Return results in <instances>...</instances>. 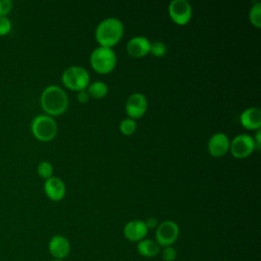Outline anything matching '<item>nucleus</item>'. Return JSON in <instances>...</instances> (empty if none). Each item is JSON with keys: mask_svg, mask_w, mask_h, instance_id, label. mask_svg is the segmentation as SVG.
<instances>
[{"mask_svg": "<svg viewBox=\"0 0 261 261\" xmlns=\"http://www.w3.org/2000/svg\"><path fill=\"white\" fill-rule=\"evenodd\" d=\"M44 191L50 200L60 201L65 196L66 188L62 179L57 176H51L45 179Z\"/></svg>", "mask_w": 261, "mask_h": 261, "instance_id": "nucleus-13", "label": "nucleus"}, {"mask_svg": "<svg viewBox=\"0 0 261 261\" xmlns=\"http://www.w3.org/2000/svg\"><path fill=\"white\" fill-rule=\"evenodd\" d=\"M116 61V54L109 47L99 46L90 55V63L93 69L99 73L110 72L115 67Z\"/></svg>", "mask_w": 261, "mask_h": 261, "instance_id": "nucleus-3", "label": "nucleus"}, {"mask_svg": "<svg viewBox=\"0 0 261 261\" xmlns=\"http://www.w3.org/2000/svg\"><path fill=\"white\" fill-rule=\"evenodd\" d=\"M249 19L254 27L261 28V3L259 1H255L250 8Z\"/></svg>", "mask_w": 261, "mask_h": 261, "instance_id": "nucleus-18", "label": "nucleus"}, {"mask_svg": "<svg viewBox=\"0 0 261 261\" xmlns=\"http://www.w3.org/2000/svg\"><path fill=\"white\" fill-rule=\"evenodd\" d=\"M253 140L255 143V149L259 150L260 146H261V130H260V128L256 129V134H255V137L253 138Z\"/></svg>", "mask_w": 261, "mask_h": 261, "instance_id": "nucleus-27", "label": "nucleus"}, {"mask_svg": "<svg viewBox=\"0 0 261 261\" xmlns=\"http://www.w3.org/2000/svg\"><path fill=\"white\" fill-rule=\"evenodd\" d=\"M229 150L236 158H246L255 150L253 137L248 134H240L229 142Z\"/></svg>", "mask_w": 261, "mask_h": 261, "instance_id": "nucleus-7", "label": "nucleus"}, {"mask_svg": "<svg viewBox=\"0 0 261 261\" xmlns=\"http://www.w3.org/2000/svg\"><path fill=\"white\" fill-rule=\"evenodd\" d=\"M229 139L224 133L212 135L208 141V151L212 157H222L229 150Z\"/></svg>", "mask_w": 261, "mask_h": 261, "instance_id": "nucleus-12", "label": "nucleus"}, {"mask_svg": "<svg viewBox=\"0 0 261 261\" xmlns=\"http://www.w3.org/2000/svg\"><path fill=\"white\" fill-rule=\"evenodd\" d=\"M37 173L39 176L47 179L53 176V166L49 161H42L37 166Z\"/></svg>", "mask_w": 261, "mask_h": 261, "instance_id": "nucleus-20", "label": "nucleus"}, {"mask_svg": "<svg viewBox=\"0 0 261 261\" xmlns=\"http://www.w3.org/2000/svg\"><path fill=\"white\" fill-rule=\"evenodd\" d=\"M11 20L7 16H0V37L8 35L11 31Z\"/></svg>", "mask_w": 261, "mask_h": 261, "instance_id": "nucleus-23", "label": "nucleus"}, {"mask_svg": "<svg viewBox=\"0 0 261 261\" xmlns=\"http://www.w3.org/2000/svg\"><path fill=\"white\" fill-rule=\"evenodd\" d=\"M50 261H64V260H58V259H52Z\"/></svg>", "mask_w": 261, "mask_h": 261, "instance_id": "nucleus-28", "label": "nucleus"}, {"mask_svg": "<svg viewBox=\"0 0 261 261\" xmlns=\"http://www.w3.org/2000/svg\"><path fill=\"white\" fill-rule=\"evenodd\" d=\"M31 130L34 137L41 142L53 140L57 134V123L47 114H39L31 122Z\"/></svg>", "mask_w": 261, "mask_h": 261, "instance_id": "nucleus-4", "label": "nucleus"}, {"mask_svg": "<svg viewBox=\"0 0 261 261\" xmlns=\"http://www.w3.org/2000/svg\"><path fill=\"white\" fill-rule=\"evenodd\" d=\"M148 108V102L142 93H133L125 102V111L129 118L137 119L142 117Z\"/></svg>", "mask_w": 261, "mask_h": 261, "instance_id": "nucleus-9", "label": "nucleus"}, {"mask_svg": "<svg viewBox=\"0 0 261 261\" xmlns=\"http://www.w3.org/2000/svg\"><path fill=\"white\" fill-rule=\"evenodd\" d=\"M61 81L66 88L79 92L85 90L90 84V74L86 68L79 65H71L64 69Z\"/></svg>", "mask_w": 261, "mask_h": 261, "instance_id": "nucleus-5", "label": "nucleus"}, {"mask_svg": "<svg viewBox=\"0 0 261 261\" xmlns=\"http://www.w3.org/2000/svg\"><path fill=\"white\" fill-rule=\"evenodd\" d=\"M87 92L94 99H101L108 93V86L102 81H95L88 85Z\"/></svg>", "mask_w": 261, "mask_h": 261, "instance_id": "nucleus-17", "label": "nucleus"}, {"mask_svg": "<svg viewBox=\"0 0 261 261\" xmlns=\"http://www.w3.org/2000/svg\"><path fill=\"white\" fill-rule=\"evenodd\" d=\"M170 18L177 24H186L192 17V6L187 0H172L168 5Z\"/></svg>", "mask_w": 261, "mask_h": 261, "instance_id": "nucleus-8", "label": "nucleus"}, {"mask_svg": "<svg viewBox=\"0 0 261 261\" xmlns=\"http://www.w3.org/2000/svg\"><path fill=\"white\" fill-rule=\"evenodd\" d=\"M167 47L166 45L161 41H155L151 43L150 46V53L156 57H162L166 54Z\"/></svg>", "mask_w": 261, "mask_h": 261, "instance_id": "nucleus-21", "label": "nucleus"}, {"mask_svg": "<svg viewBox=\"0 0 261 261\" xmlns=\"http://www.w3.org/2000/svg\"><path fill=\"white\" fill-rule=\"evenodd\" d=\"M148 230L145 221L134 219L125 223L123 227V236L127 241L138 243L146 238Z\"/></svg>", "mask_w": 261, "mask_h": 261, "instance_id": "nucleus-11", "label": "nucleus"}, {"mask_svg": "<svg viewBox=\"0 0 261 261\" xmlns=\"http://www.w3.org/2000/svg\"><path fill=\"white\" fill-rule=\"evenodd\" d=\"M241 124L248 129H259L261 126V110L258 107H249L240 115Z\"/></svg>", "mask_w": 261, "mask_h": 261, "instance_id": "nucleus-15", "label": "nucleus"}, {"mask_svg": "<svg viewBox=\"0 0 261 261\" xmlns=\"http://www.w3.org/2000/svg\"><path fill=\"white\" fill-rule=\"evenodd\" d=\"M70 248L68 239L62 234L53 236L48 243V251L53 259L64 260L69 255Z\"/></svg>", "mask_w": 261, "mask_h": 261, "instance_id": "nucleus-10", "label": "nucleus"}, {"mask_svg": "<svg viewBox=\"0 0 261 261\" xmlns=\"http://www.w3.org/2000/svg\"><path fill=\"white\" fill-rule=\"evenodd\" d=\"M145 224H146V226H147L148 229L156 228V227L158 226L157 218H155V217H149V218H147V220L145 221Z\"/></svg>", "mask_w": 261, "mask_h": 261, "instance_id": "nucleus-26", "label": "nucleus"}, {"mask_svg": "<svg viewBox=\"0 0 261 261\" xmlns=\"http://www.w3.org/2000/svg\"><path fill=\"white\" fill-rule=\"evenodd\" d=\"M161 247L157 244L155 240L147 239L140 241L137 243V251L138 253L145 258H153L160 253Z\"/></svg>", "mask_w": 261, "mask_h": 261, "instance_id": "nucleus-16", "label": "nucleus"}, {"mask_svg": "<svg viewBox=\"0 0 261 261\" xmlns=\"http://www.w3.org/2000/svg\"><path fill=\"white\" fill-rule=\"evenodd\" d=\"M123 32L124 27L119 18L107 17L96 27L95 38L100 46L111 48L120 41Z\"/></svg>", "mask_w": 261, "mask_h": 261, "instance_id": "nucleus-2", "label": "nucleus"}, {"mask_svg": "<svg viewBox=\"0 0 261 261\" xmlns=\"http://www.w3.org/2000/svg\"><path fill=\"white\" fill-rule=\"evenodd\" d=\"M76 98H77L79 102H81V103H86V102H88L90 96H89V94H88V92H87L86 90H82V91H79V92H77Z\"/></svg>", "mask_w": 261, "mask_h": 261, "instance_id": "nucleus-25", "label": "nucleus"}, {"mask_svg": "<svg viewBox=\"0 0 261 261\" xmlns=\"http://www.w3.org/2000/svg\"><path fill=\"white\" fill-rule=\"evenodd\" d=\"M179 236V227L173 220H165L158 224L155 231V241L163 248L172 246Z\"/></svg>", "mask_w": 261, "mask_h": 261, "instance_id": "nucleus-6", "label": "nucleus"}, {"mask_svg": "<svg viewBox=\"0 0 261 261\" xmlns=\"http://www.w3.org/2000/svg\"><path fill=\"white\" fill-rule=\"evenodd\" d=\"M12 5L10 0H0V16H7L12 9Z\"/></svg>", "mask_w": 261, "mask_h": 261, "instance_id": "nucleus-24", "label": "nucleus"}, {"mask_svg": "<svg viewBox=\"0 0 261 261\" xmlns=\"http://www.w3.org/2000/svg\"><path fill=\"white\" fill-rule=\"evenodd\" d=\"M159 254L163 261H174L177 257V252L173 246H167V247L161 248Z\"/></svg>", "mask_w": 261, "mask_h": 261, "instance_id": "nucleus-22", "label": "nucleus"}, {"mask_svg": "<svg viewBox=\"0 0 261 261\" xmlns=\"http://www.w3.org/2000/svg\"><path fill=\"white\" fill-rule=\"evenodd\" d=\"M150 46L151 42L149 39L143 36H137L126 43V52L132 57L141 58L150 53Z\"/></svg>", "mask_w": 261, "mask_h": 261, "instance_id": "nucleus-14", "label": "nucleus"}, {"mask_svg": "<svg viewBox=\"0 0 261 261\" xmlns=\"http://www.w3.org/2000/svg\"><path fill=\"white\" fill-rule=\"evenodd\" d=\"M137 129V123H136V120L133 119V118H124L120 121L119 123V130L123 134V135H132L136 132Z\"/></svg>", "mask_w": 261, "mask_h": 261, "instance_id": "nucleus-19", "label": "nucleus"}, {"mask_svg": "<svg viewBox=\"0 0 261 261\" xmlns=\"http://www.w3.org/2000/svg\"><path fill=\"white\" fill-rule=\"evenodd\" d=\"M40 103L47 115L58 116L67 109L68 97L62 88L50 85L42 91Z\"/></svg>", "mask_w": 261, "mask_h": 261, "instance_id": "nucleus-1", "label": "nucleus"}]
</instances>
